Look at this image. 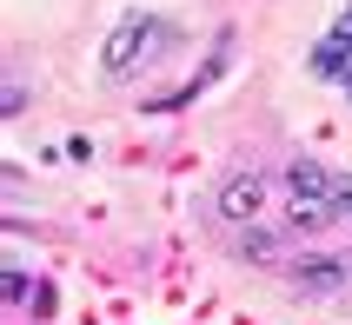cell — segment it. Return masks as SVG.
I'll return each mask as SVG.
<instances>
[{
  "label": "cell",
  "instance_id": "5b68a950",
  "mask_svg": "<svg viewBox=\"0 0 352 325\" xmlns=\"http://www.w3.org/2000/svg\"><path fill=\"white\" fill-rule=\"evenodd\" d=\"M313 67H319L326 80H339V87L352 93V14H339V20H333V34L313 47Z\"/></svg>",
  "mask_w": 352,
  "mask_h": 325
},
{
  "label": "cell",
  "instance_id": "8992f818",
  "mask_svg": "<svg viewBox=\"0 0 352 325\" xmlns=\"http://www.w3.org/2000/svg\"><path fill=\"white\" fill-rule=\"evenodd\" d=\"M239 259H253V266H279V239L273 232H259V226H239Z\"/></svg>",
  "mask_w": 352,
  "mask_h": 325
},
{
  "label": "cell",
  "instance_id": "52a82bcc",
  "mask_svg": "<svg viewBox=\"0 0 352 325\" xmlns=\"http://www.w3.org/2000/svg\"><path fill=\"white\" fill-rule=\"evenodd\" d=\"M7 299H14V306H27V299H40V292L27 286V272H7Z\"/></svg>",
  "mask_w": 352,
  "mask_h": 325
},
{
  "label": "cell",
  "instance_id": "277c9868",
  "mask_svg": "<svg viewBox=\"0 0 352 325\" xmlns=\"http://www.w3.org/2000/svg\"><path fill=\"white\" fill-rule=\"evenodd\" d=\"M299 292H346L352 286V252H313V259H293L286 266Z\"/></svg>",
  "mask_w": 352,
  "mask_h": 325
},
{
  "label": "cell",
  "instance_id": "3957f363",
  "mask_svg": "<svg viewBox=\"0 0 352 325\" xmlns=\"http://www.w3.org/2000/svg\"><path fill=\"white\" fill-rule=\"evenodd\" d=\"M213 212L226 219V226H259V212H266V179H259V172H233V179L219 186Z\"/></svg>",
  "mask_w": 352,
  "mask_h": 325
},
{
  "label": "cell",
  "instance_id": "6da1fadb",
  "mask_svg": "<svg viewBox=\"0 0 352 325\" xmlns=\"http://www.w3.org/2000/svg\"><path fill=\"white\" fill-rule=\"evenodd\" d=\"M173 40H179L173 20H160V14H126L113 34H107V54H100V60H107V74H113V80H126V74H140V67H153Z\"/></svg>",
  "mask_w": 352,
  "mask_h": 325
},
{
  "label": "cell",
  "instance_id": "7a4b0ae2",
  "mask_svg": "<svg viewBox=\"0 0 352 325\" xmlns=\"http://www.w3.org/2000/svg\"><path fill=\"white\" fill-rule=\"evenodd\" d=\"M286 192L319 199L333 219H352V172H333V166H319V159H293L286 166Z\"/></svg>",
  "mask_w": 352,
  "mask_h": 325
}]
</instances>
